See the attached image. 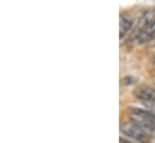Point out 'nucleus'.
Instances as JSON below:
<instances>
[{"label": "nucleus", "instance_id": "nucleus-2", "mask_svg": "<svg viewBox=\"0 0 155 143\" xmlns=\"http://www.w3.org/2000/svg\"><path fill=\"white\" fill-rule=\"evenodd\" d=\"M120 134L134 141L136 143H150L152 142V136H149L147 132H144L142 129H140L136 124L131 123L130 120H125L120 124Z\"/></svg>", "mask_w": 155, "mask_h": 143}, {"label": "nucleus", "instance_id": "nucleus-3", "mask_svg": "<svg viewBox=\"0 0 155 143\" xmlns=\"http://www.w3.org/2000/svg\"><path fill=\"white\" fill-rule=\"evenodd\" d=\"M134 95L142 102H155V89L150 87L140 85L134 90Z\"/></svg>", "mask_w": 155, "mask_h": 143}, {"label": "nucleus", "instance_id": "nucleus-10", "mask_svg": "<svg viewBox=\"0 0 155 143\" xmlns=\"http://www.w3.org/2000/svg\"><path fill=\"white\" fill-rule=\"evenodd\" d=\"M154 13H155V10H154Z\"/></svg>", "mask_w": 155, "mask_h": 143}, {"label": "nucleus", "instance_id": "nucleus-4", "mask_svg": "<svg viewBox=\"0 0 155 143\" xmlns=\"http://www.w3.org/2000/svg\"><path fill=\"white\" fill-rule=\"evenodd\" d=\"M132 24H134V22L127 15L120 16V22H119V37H120V40H123L124 36L132 29Z\"/></svg>", "mask_w": 155, "mask_h": 143}, {"label": "nucleus", "instance_id": "nucleus-5", "mask_svg": "<svg viewBox=\"0 0 155 143\" xmlns=\"http://www.w3.org/2000/svg\"><path fill=\"white\" fill-rule=\"evenodd\" d=\"M155 21V13L154 11L152 10H148V11H144L141 16V18L138 19L137 22V27H136V30H142L144 28H147L149 24H152Z\"/></svg>", "mask_w": 155, "mask_h": 143}, {"label": "nucleus", "instance_id": "nucleus-7", "mask_svg": "<svg viewBox=\"0 0 155 143\" xmlns=\"http://www.w3.org/2000/svg\"><path fill=\"white\" fill-rule=\"evenodd\" d=\"M142 30H143V29H142ZM144 30L148 33V35L150 36L152 38H155V21L152 24H149L147 28H144Z\"/></svg>", "mask_w": 155, "mask_h": 143}, {"label": "nucleus", "instance_id": "nucleus-8", "mask_svg": "<svg viewBox=\"0 0 155 143\" xmlns=\"http://www.w3.org/2000/svg\"><path fill=\"white\" fill-rule=\"evenodd\" d=\"M119 143H136V142H134V141H131V140H129V138L121 136V137L119 138Z\"/></svg>", "mask_w": 155, "mask_h": 143}, {"label": "nucleus", "instance_id": "nucleus-9", "mask_svg": "<svg viewBox=\"0 0 155 143\" xmlns=\"http://www.w3.org/2000/svg\"><path fill=\"white\" fill-rule=\"evenodd\" d=\"M153 63H154V64H155V57H154V58H153Z\"/></svg>", "mask_w": 155, "mask_h": 143}, {"label": "nucleus", "instance_id": "nucleus-1", "mask_svg": "<svg viewBox=\"0 0 155 143\" xmlns=\"http://www.w3.org/2000/svg\"><path fill=\"white\" fill-rule=\"evenodd\" d=\"M127 120L136 124L149 136L155 137V117L144 108L130 106L126 109Z\"/></svg>", "mask_w": 155, "mask_h": 143}, {"label": "nucleus", "instance_id": "nucleus-6", "mask_svg": "<svg viewBox=\"0 0 155 143\" xmlns=\"http://www.w3.org/2000/svg\"><path fill=\"white\" fill-rule=\"evenodd\" d=\"M120 82H121V85H131V84H134L136 82V79L134 77H131V76H125V77L121 78Z\"/></svg>", "mask_w": 155, "mask_h": 143}]
</instances>
